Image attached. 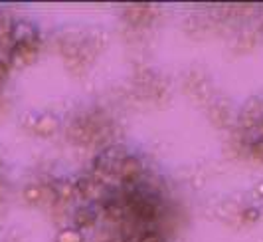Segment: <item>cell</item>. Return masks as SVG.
I'll list each match as a JSON object with an SVG mask.
<instances>
[{
	"label": "cell",
	"instance_id": "3957f363",
	"mask_svg": "<svg viewBox=\"0 0 263 242\" xmlns=\"http://www.w3.org/2000/svg\"><path fill=\"white\" fill-rule=\"evenodd\" d=\"M58 242H83V238H81V234H79L78 230L67 229L58 236Z\"/></svg>",
	"mask_w": 263,
	"mask_h": 242
},
{
	"label": "cell",
	"instance_id": "5b68a950",
	"mask_svg": "<svg viewBox=\"0 0 263 242\" xmlns=\"http://www.w3.org/2000/svg\"><path fill=\"white\" fill-rule=\"evenodd\" d=\"M243 218L246 220H257L259 218V211L257 209H250L248 213H243Z\"/></svg>",
	"mask_w": 263,
	"mask_h": 242
},
{
	"label": "cell",
	"instance_id": "6da1fadb",
	"mask_svg": "<svg viewBox=\"0 0 263 242\" xmlns=\"http://www.w3.org/2000/svg\"><path fill=\"white\" fill-rule=\"evenodd\" d=\"M117 173L123 181H135L143 173V163L137 157H123L121 163L117 165Z\"/></svg>",
	"mask_w": 263,
	"mask_h": 242
},
{
	"label": "cell",
	"instance_id": "7a4b0ae2",
	"mask_svg": "<svg viewBox=\"0 0 263 242\" xmlns=\"http://www.w3.org/2000/svg\"><path fill=\"white\" fill-rule=\"evenodd\" d=\"M78 229H87V227H93L97 222V213L95 211H89V209H79L76 216H73Z\"/></svg>",
	"mask_w": 263,
	"mask_h": 242
},
{
	"label": "cell",
	"instance_id": "8992f818",
	"mask_svg": "<svg viewBox=\"0 0 263 242\" xmlns=\"http://www.w3.org/2000/svg\"><path fill=\"white\" fill-rule=\"evenodd\" d=\"M141 242H164L158 234H145L143 238H141Z\"/></svg>",
	"mask_w": 263,
	"mask_h": 242
},
{
	"label": "cell",
	"instance_id": "277c9868",
	"mask_svg": "<svg viewBox=\"0 0 263 242\" xmlns=\"http://www.w3.org/2000/svg\"><path fill=\"white\" fill-rule=\"evenodd\" d=\"M251 153H253V157H257V159H263V139H259V141H255V143H253V147H251Z\"/></svg>",
	"mask_w": 263,
	"mask_h": 242
}]
</instances>
